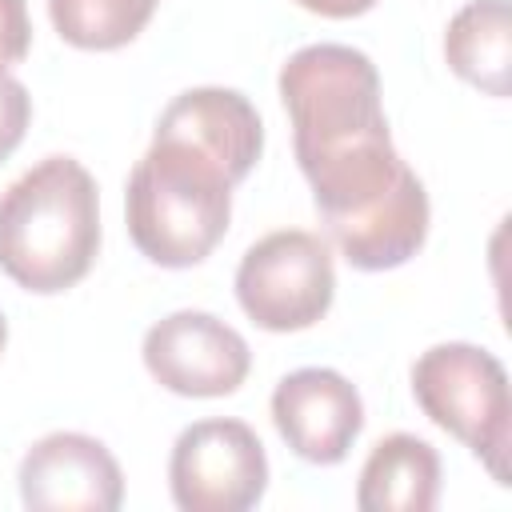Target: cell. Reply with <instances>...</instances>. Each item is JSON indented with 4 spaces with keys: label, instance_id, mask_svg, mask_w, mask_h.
Listing matches in <instances>:
<instances>
[{
    "label": "cell",
    "instance_id": "cell-1",
    "mask_svg": "<svg viewBox=\"0 0 512 512\" xmlns=\"http://www.w3.org/2000/svg\"><path fill=\"white\" fill-rule=\"evenodd\" d=\"M100 248V192L72 156H44L0 192V268L28 292L80 284Z\"/></svg>",
    "mask_w": 512,
    "mask_h": 512
},
{
    "label": "cell",
    "instance_id": "cell-2",
    "mask_svg": "<svg viewBox=\"0 0 512 512\" xmlns=\"http://www.w3.org/2000/svg\"><path fill=\"white\" fill-rule=\"evenodd\" d=\"M232 184L216 156L192 140L156 132L124 192L132 244L160 268L200 264L228 232Z\"/></svg>",
    "mask_w": 512,
    "mask_h": 512
},
{
    "label": "cell",
    "instance_id": "cell-3",
    "mask_svg": "<svg viewBox=\"0 0 512 512\" xmlns=\"http://www.w3.org/2000/svg\"><path fill=\"white\" fill-rule=\"evenodd\" d=\"M308 184L332 244L352 268H400L424 248L432 216L428 192L392 140L312 172Z\"/></svg>",
    "mask_w": 512,
    "mask_h": 512
},
{
    "label": "cell",
    "instance_id": "cell-4",
    "mask_svg": "<svg viewBox=\"0 0 512 512\" xmlns=\"http://www.w3.org/2000/svg\"><path fill=\"white\" fill-rule=\"evenodd\" d=\"M280 100L292 120L304 176L392 140L376 64L348 44H308L280 68Z\"/></svg>",
    "mask_w": 512,
    "mask_h": 512
},
{
    "label": "cell",
    "instance_id": "cell-5",
    "mask_svg": "<svg viewBox=\"0 0 512 512\" xmlns=\"http://www.w3.org/2000/svg\"><path fill=\"white\" fill-rule=\"evenodd\" d=\"M412 396L424 416L456 436L472 456L492 472L496 484H508V432H512V396L504 364L476 344L448 340L412 364Z\"/></svg>",
    "mask_w": 512,
    "mask_h": 512
},
{
    "label": "cell",
    "instance_id": "cell-6",
    "mask_svg": "<svg viewBox=\"0 0 512 512\" xmlns=\"http://www.w3.org/2000/svg\"><path fill=\"white\" fill-rule=\"evenodd\" d=\"M336 296L332 252L304 228H280L256 240L236 268V300L264 332L312 328Z\"/></svg>",
    "mask_w": 512,
    "mask_h": 512
},
{
    "label": "cell",
    "instance_id": "cell-7",
    "mask_svg": "<svg viewBox=\"0 0 512 512\" xmlns=\"http://www.w3.org/2000/svg\"><path fill=\"white\" fill-rule=\"evenodd\" d=\"M168 484L184 512H244L268 488L264 444L244 420H196L172 444Z\"/></svg>",
    "mask_w": 512,
    "mask_h": 512
},
{
    "label": "cell",
    "instance_id": "cell-8",
    "mask_svg": "<svg viewBox=\"0 0 512 512\" xmlns=\"http://www.w3.org/2000/svg\"><path fill=\"white\" fill-rule=\"evenodd\" d=\"M144 368L176 396H232L248 368V340L212 312L180 308L144 332Z\"/></svg>",
    "mask_w": 512,
    "mask_h": 512
},
{
    "label": "cell",
    "instance_id": "cell-9",
    "mask_svg": "<svg viewBox=\"0 0 512 512\" xmlns=\"http://www.w3.org/2000/svg\"><path fill=\"white\" fill-rule=\"evenodd\" d=\"M20 500L40 512H116L124 476L96 436L52 432L20 460Z\"/></svg>",
    "mask_w": 512,
    "mask_h": 512
},
{
    "label": "cell",
    "instance_id": "cell-10",
    "mask_svg": "<svg viewBox=\"0 0 512 512\" xmlns=\"http://www.w3.org/2000/svg\"><path fill=\"white\" fill-rule=\"evenodd\" d=\"M272 424L308 464H340L364 428V400L332 368H296L272 392Z\"/></svg>",
    "mask_w": 512,
    "mask_h": 512
},
{
    "label": "cell",
    "instance_id": "cell-11",
    "mask_svg": "<svg viewBox=\"0 0 512 512\" xmlns=\"http://www.w3.org/2000/svg\"><path fill=\"white\" fill-rule=\"evenodd\" d=\"M156 132L192 140L216 156L232 180H244L264 148V124L252 100L236 88H188L156 120Z\"/></svg>",
    "mask_w": 512,
    "mask_h": 512
},
{
    "label": "cell",
    "instance_id": "cell-12",
    "mask_svg": "<svg viewBox=\"0 0 512 512\" xmlns=\"http://www.w3.org/2000/svg\"><path fill=\"white\" fill-rule=\"evenodd\" d=\"M440 500V456L428 440L412 432L384 436L356 484L360 512H432Z\"/></svg>",
    "mask_w": 512,
    "mask_h": 512
},
{
    "label": "cell",
    "instance_id": "cell-13",
    "mask_svg": "<svg viewBox=\"0 0 512 512\" xmlns=\"http://www.w3.org/2000/svg\"><path fill=\"white\" fill-rule=\"evenodd\" d=\"M508 0H468L444 32V56L452 72L488 96H508Z\"/></svg>",
    "mask_w": 512,
    "mask_h": 512
},
{
    "label": "cell",
    "instance_id": "cell-14",
    "mask_svg": "<svg viewBox=\"0 0 512 512\" xmlns=\"http://www.w3.org/2000/svg\"><path fill=\"white\" fill-rule=\"evenodd\" d=\"M160 0H48L52 28L72 48L108 52L144 32Z\"/></svg>",
    "mask_w": 512,
    "mask_h": 512
},
{
    "label": "cell",
    "instance_id": "cell-15",
    "mask_svg": "<svg viewBox=\"0 0 512 512\" xmlns=\"http://www.w3.org/2000/svg\"><path fill=\"white\" fill-rule=\"evenodd\" d=\"M28 120H32V96H28V88L0 68V160L16 152V144L28 132Z\"/></svg>",
    "mask_w": 512,
    "mask_h": 512
},
{
    "label": "cell",
    "instance_id": "cell-16",
    "mask_svg": "<svg viewBox=\"0 0 512 512\" xmlns=\"http://www.w3.org/2000/svg\"><path fill=\"white\" fill-rule=\"evenodd\" d=\"M32 44V24L24 0H0V68L20 64Z\"/></svg>",
    "mask_w": 512,
    "mask_h": 512
},
{
    "label": "cell",
    "instance_id": "cell-17",
    "mask_svg": "<svg viewBox=\"0 0 512 512\" xmlns=\"http://www.w3.org/2000/svg\"><path fill=\"white\" fill-rule=\"evenodd\" d=\"M300 8L316 12V16H332V20H348V16H364L376 0H296Z\"/></svg>",
    "mask_w": 512,
    "mask_h": 512
},
{
    "label": "cell",
    "instance_id": "cell-18",
    "mask_svg": "<svg viewBox=\"0 0 512 512\" xmlns=\"http://www.w3.org/2000/svg\"><path fill=\"white\" fill-rule=\"evenodd\" d=\"M4 344H8V320L0 316V352H4Z\"/></svg>",
    "mask_w": 512,
    "mask_h": 512
}]
</instances>
